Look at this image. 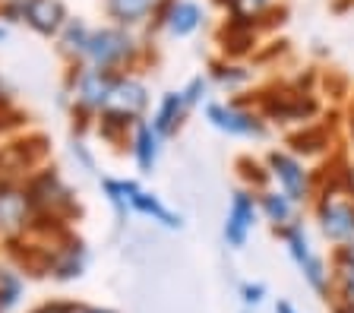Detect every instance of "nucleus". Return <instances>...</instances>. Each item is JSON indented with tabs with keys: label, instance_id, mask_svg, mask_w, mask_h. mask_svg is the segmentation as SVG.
Segmentation results:
<instances>
[{
	"label": "nucleus",
	"instance_id": "15",
	"mask_svg": "<svg viewBox=\"0 0 354 313\" xmlns=\"http://www.w3.org/2000/svg\"><path fill=\"white\" fill-rule=\"evenodd\" d=\"M155 158H158V133L149 124H140V130H136V162H140L142 171H152Z\"/></svg>",
	"mask_w": 354,
	"mask_h": 313
},
{
	"label": "nucleus",
	"instance_id": "14",
	"mask_svg": "<svg viewBox=\"0 0 354 313\" xmlns=\"http://www.w3.org/2000/svg\"><path fill=\"white\" fill-rule=\"evenodd\" d=\"M199 19H203V13H199V7L190 3V0H177L174 7L168 10V29L174 32V35H190V32H196Z\"/></svg>",
	"mask_w": 354,
	"mask_h": 313
},
{
	"label": "nucleus",
	"instance_id": "23",
	"mask_svg": "<svg viewBox=\"0 0 354 313\" xmlns=\"http://www.w3.org/2000/svg\"><path fill=\"white\" fill-rule=\"evenodd\" d=\"M32 313H73V304H44Z\"/></svg>",
	"mask_w": 354,
	"mask_h": 313
},
{
	"label": "nucleus",
	"instance_id": "1",
	"mask_svg": "<svg viewBox=\"0 0 354 313\" xmlns=\"http://www.w3.org/2000/svg\"><path fill=\"white\" fill-rule=\"evenodd\" d=\"M285 240H288V250H291V256H295L297 269H301V276L307 278L310 288L317 291V294H329V272H326V263L313 254L307 234H304L301 228H291V231L285 234Z\"/></svg>",
	"mask_w": 354,
	"mask_h": 313
},
{
	"label": "nucleus",
	"instance_id": "13",
	"mask_svg": "<svg viewBox=\"0 0 354 313\" xmlns=\"http://www.w3.org/2000/svg\"><path fill=\"white\" fill-rule=\"evenodd\" d=\"M187 102H184V92H168V95L162 98V104H158V114H155V133H171V130L180 124V114H184Z\"/></svg>",
	"mask_w": 354,
	"mask_h": 313
},
{
	"label": "nucleus",
	"instance_id": "25",
	"mask_svg": "<svg viewBox=\"0 0 354 313\" xmlns=\"http://www.w3.org/2000/svg\"><path fill=\"white\" fill-rule=\"evenodd\" d=\"M73 313H114V310H102V307H73Z\"/></svg>",
	"mask_w": 354,
	"mask_h": 313
},
{
	"label": "nucleus",
	"instance_id": "9",
	"mask_svg": "<svg viewBox=\"0 0 354 313\" xmlns=\"http://www.w3.org/2000/svg\"><path fill=\"white\" fill-rule=\"evenodd\" d=\"M269 162H272V174L281 180V187H285L288 200H304V196H307V174H304L301 164L291 155H279V152H275Z\"/></svg>",
	"mask_w": 354,
	"mask_h": 313
},
{
	"label": "nucleus",
	"instance_id": "18",
	"mask_svg": "<svg viewBox=\"0 0 354 313\" xmlns=\"http://www.w3.org/2000/svg\"><path fill=\"white\" fill-rule=\"evenodd\" d=\"M263 209L275 225H288V218H291V202H288V196H279V193L263 196Z\"/></svg>",
	"mask_w": 354,
	"mask_h": 313
},
{
	"label": "nucleus",
	"instance_id": "12",
	"mask_svg": "<svg viewBox=\"0 0 354 313\" xmlns=\"http://www.w3.org/2000/svg\"><path fill=\"white\" fill-rule=\"evenodd\" d=\"M162 0H108V13L118 23H142L149 13L158 10Z\"/></svg>",
	"mask_w": 354,
	"mask_h": 313
},
{
	"label": "nucleus",
	"instance_id": "27",
	"mask_svg": "<svg viewBox=\"0 0 354 313\" xmlns=\"http://www.w3.org/2000/svg\"><path fill=\"white\" fill-rule=\"evenodd\" d=\"M339 313H354V310H351V307H342V310H339Z\"/></svg>",
	"mask_w": 354,
	"mask_h": 313
},
{
	"label": "nucleus",
	"instance_id": "6",
	"mask_svg": "<svg viewBox=\"0 0 354 313\" xmlns=\"http://www.w3.org/2000/svg\"><path fill=\"white\" fill-rule=\"evenodd\" d=\"M253 218H257V206L247 193H237L231 200L228 218H225V238H228L231 247H243L247 244V234L253 228Z\"/></svg>",
	"mask_w": 354,
	"mask_h": 313
},
{
	"label": "nucleus",
	"instance_id": "17",
	"mask_svg": "<svg viewBox=\"0 0 354 313\" xmlns=\"http://www.w3.org/2000/svg\"><path fill=\"white\" fill-rule=\"evenodd\" d=\"M19 294H22V282L13 276V272L0 269V313L19 304Z\"/></svg>",
	"mask_w": 354,
	"mask_h": 313
},
{
	"label": "nucleus",
	"instance_id": "3",
	"mask_svg": "<svg viewBox=\"0 0 354 313\" xmlns=\"http://www.w3.org/2000/svg\"><path fill=\"white\" fill-rule=\"evenodd\" d=\"M146 108V89L133 79H118L114 89H111L108 102H104V117L108 120H120V124H130L136 114Z\"/></svg>",
	"mask_w": 354,
	"mask_h": 313
},
{
	"label": "nucleus",
	"instance_id": "19",
	"mask_svg": "<svg viewBox=\"0 0 354 313\" xmlns=\"http://www.w3.org/2000/svg\"><path fill=\"white\" fill-rule=\"evenodd\" d=\"M88 35H92V32H88V29H86V26H82V23H70V26H66V35H64V45H66V51L86 54Z\"/></svg>",
	"mask_w": 354,
	"mask_h": 313
},
{
	"label": "nucleus",
	"instance_id": "8",
	"mask_svg": "<svg viewBox=\"0 0 354 313\" xmlns=\"http://www.w3.org/2000/svg\"><path fill=\"white\" fill-rule=\"evenodd\" d=\"M209 120L225 133H237V136H259L263 127L257 124V117L237 111V108H225V104H209Z\"/></svg>",
	"mask_w": 354,
	"mask_h": 313
},
{
	"label": "nucleus",
	"instance_id": "21",
	"mask_svg": "<svg viewBox=\"0 0 354 313\" xmlns=\"http://www.w3.org/2000/svg\"><path fill=\"white\" fill-rule=\"evenodd\" d=\"M241 298L247 307H259L266 298V285L263 282H243L241 285Z\"/></svg>",
	"mask_w": 354,
	"mask_h": 313
},
{
	"label": "nucleus",
	"instance_id": "2",
	"mask_svg": "<svg viewBox=\"0 0 354 313\" xmlns=\"http://www.w3.org/2000/svg\"><path fill=\"white\" fill-rule=\"evenodd\" d=\"M133 51V41L118 29H102V32H92L88 35V45H86V57L92 60V67L98 70H108L114 64H120L124 57H130Z\"/></svg>",
	"mask_w": 354,
	"mask_h": 313
},
{
	"label": "nucleus",
	"instance_id": "5",
	"mask_svg": "<svg viewBox=\"0 0 354 313\" xmlns=\"http://www.w3.org/2000/svg\"><path fill=\"white\" fill-rule=\"evenodd\" d=\"M114 82L118 79H114L108 70L88 67V70H82L80 79H76V98H80L86 108H104L111 89H114Z\"/></svg>",
	"mask_w": 354,
	"mask_h": 313
},
{
	"label": "nucleus",
	"instance_id": "11",
	"mask_svg": "<svg viewBox=\"0 0 354 313\" xmlns=\"http://www.w3.org/2000/svg\"><path fill=\"white\" fill-rule=\"evenodd\" d=\"M26 23L35 32H41V35H51V32H57L64 26V3L60 0H32Z\"/></svg>",
	"mask_w": 354,
	"mask_h": 313
},
{
	"label": "nucleus",
	"instance_id": "28",
	"mask_svg": "<svg viewBox=\"0 0 354 313\" xmlns=\"http://www.w3.org/2000/svg\"><path fill=\"white\" fill-rule=\"evenodd\" d=\"M0 38H3V29H0Z\"/></svg>",
	"mask_w": 354,
	"mask_h": 313
},
{
	"label": "nucleus",
	"instance_id": "20",
	"mask_svg": "<svg viewBox=\"0 0 354 313\" xmlns=\"http://www.w3.org/2000/svg\"><path fill=\"white\" fill-rule=\"evenodd\" d=\"M231 10H234L241 19H253V16L263 13V7L269 3V0H228Z\"/></svg>",
	"mask_w": 354,
	"mask_h": 313
},
{
	"label": "nucleus",
	"instance_id": "26",
	"mask_svg": "<svg viewBox=\"0 0 354 313\" xmlns=\"http://www.w3.org/2000/svg\"><path fill=\"white\" fill-rule=\"evenodd\" d=\"M342 263H345L348 269H354V244L348 247V254H345V260H342Z\"/></svg>",
	"mask_w": 354,
	"mask_h": 313
},
{
	"label": "nucleus",
	"instance_id": "22",
	"mask_svg": "<svg viewBox=\"0 0 354 313\" xmlns=\"http://www.w3.org/2000/svg\"><path fill=\"white\" fill-rule=\"evenodd\" d=\"M339 285H342L345 307H351V310H354V269H348L345 263H342V269H339Z\"/></svg>",
	"mask_w": 354,
	"mask_h": 313
},
{
	"label": "nucleus",
	"instance_id": "24",
	"mask_svg": "<svg viewBox=\"0 0 354 313\" xmlns=\"http://www.w3.org/2000/svg\"><path fill=\"white\" fill-rule=\"evenodd\" d=\"M275 313H301L291 301H275Z\"/></svg>",
	"mask_w": 354,
	"mask_h": 313
},
{
	"label": "nucleus",
	"instance_id": "4",
	"mask_svg": "<svg viewBox=\"0 0 354 313\" xmlns=\"http://www.w3.org/2000/svg\"><path fill=\"white\" fill-rule=\"evenodd\" d=\"M319 225L323 234L335 244H354V206L342 196H329L319 206Z\"/></svg>",
	"mask_w": 354,
	"mask_h": 313
},
{
	"label": "nucleus",
	"instance_id": "16",
	"mask_svg": "<svg viewBox=\"0 0 354 313\" xmlns=\"http://www.w3.org/2000/svg\"><path fill=\"white\" fill-rule=\"evenodd\" d=\"M82 250H80V244H73V247H66V254L60 256L57 263H54V276L57 278H76V276H82Z\"/></svg>",
	"mask_w": 354,
	"mask_h": 313
},
{
	"label": "nucleus",
	"instance_id": "7",
	"mask_svg": "<svg viewBox=\"0 0 354 313\" xmlns=\"http://www.w3.org/2000/svg\"><path fill=\"white\" fill-rule=\"evenodd\" d=\"M32 200L13 187H0V228L3 231H19L29 222Z\"/></svg>",
	"mask_w": 354,
	"mask_h": 313
},
{
	"label": "nucleus",
	"instance_id": "10",
	"mask_svg": "<svg viewBox=\"0 0 354 313\" xmlns=\"http://www.w3.org/2000/svg\"><path fill=\"white\" fill-rule=\"evenodd\" d=\"M124 187V196H127V202H130L136 212H142V216H152L155 222H162L165 228H180V216H174L171 209H165L162 202L155 200V196H149V193H142L136 184H120Z\"/></svg>",
	"mask_w": 354,
	"mask_h": 313
}]
</instances>
